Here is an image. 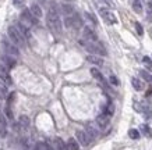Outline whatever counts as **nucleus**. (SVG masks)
<instances>
[{
  "instance_id": "37",
  "label": "nucleus",
  "mask_w": 152,
  "mask_h": 150,
  "mask_svg": "<svg viewBox=\"0 0 152 150\" xmlns=\"http://www.w3.org/2000/svg\"><path fill=\"white\" fill-rule=\"evenodd\" d=\"M148 9H149V13H152V0H148Z\"/></svg>"
},
{
  "instance_id": "19",
  "label": "nucleus",
  "mask_w": 152,
  "mask_h": 150,
  "mask_svg": "<svg viewBox=\"0 0 152 150\" xmlns=\"http://www.w3.org/2000/svg\"><path fill=\"white\" fill-rule=\"evenodd\" d=\"M29 10H31V13H32L37 18H41L42 14H43V13H42V9L39 7V4H37V3H34V4L31 6V9H29Z\"/></svg>"
},
{
  "instance_id": "9",
  "label": "nucleus",
  "mask_w": 152,
  "mask_h": 150,
  "mask_svg": "<svg viewBox=\"0 0 152 150\" xmlns=\"http://www.w3.org/2000/svg\"><path fill=\"white\" fill-rule=\"evenodd\" d=\"M10 67L9 65H6L1 60H0V78L1 79H4L7 83H11V78H10Z\"/></svg>"
},
{
  "instance_id": "26",
  "label": "nucleus",
  "mask_w": 152,
  "mask_h": 150,
  "mask_svg": "<svg viewBox=\"0 0 152 150\" xmlns=\"http://www.w3.org/2000/svg\"><path fill=\"white\" fill-rule=\"evenodd\" d=\"M140 75L142 77V79H145L147 82H152V75L145 70H140Z\"/></svg>"
},
{
  "instance_id": "14",
  "label": "nucleus",
  "mask_w": 152,
  "mask_h": 150,
  "mask_svg": "<svg viewBox=\"0 0 152 150\" xmlns=\"http://www.w3.org/2000/svg\"><path fill=\"white\" fill-rule=\"evenodd\" d=\"M85 132H87L88 135L91 136V139H95V138L98 136V133H99V132H98V129L95 128V125H94V124H91V122L87 124V127H85Z\"/></svg>"
},
{
  "instance_id": "36",
  "label": "nucleus",
  "mask_w": 152,
  "mask_h": 150,
  "mask_svg": "<svg viewBox=\"0 0 152 150\" xmlns=\"http://www.w3.org/2000/svg\"><path fill=\"white\" fill-rule=\"evenodd\" d=\"M85 17H87V18H89V20H91V21H92L94 24H96V20H95V17H94L92 14H89V13H85Z\"/></svg>"
},
{
  "instance_id": "8",
  "label": "nucleus",
  "mask_w": 152,
  "mask_h": 150,
  "mask_svg": "<svg viewBox=\"0 0 152 150\" xmlns=\"http://www.w3.org/2000/svg\"><path fill=\"white\" fill-rule=\"evenodd\" d=\"M75 138H77V141H78L80 145L84 146V147H85V146H88L89 143H91V141H92V139H91V136H89L85 131H77V132H75Z\"/></svg>"
},
{
  "instance_id": "3",
  "label": "nucleus",
  "mask_w": 152,
  "mask_h": 150,
  "mask_svg": "<svg viewBox=\"0 0 152 150\" xmlns=\"http://www.w3.org/2000/svg\"><path fill=\"white\" fill-rule=\"evenodd\" d=\"M81 45H84V47L88 50V51H91V53H94V54H99V56H106L107 53H106V49L105 46L102 45L99 41H94V42H85L81 39V42H80Z\"/></svg>"
},
{
  "instance_id": "28",
  "label": "nucleus",
  "mask_w": 152,
  "mask_h": 150,
  "mask_svg": "<svg viewBox=\"0 0 152 150\" xmlns=\"http://www.w3.org/2000/svg\"><path fill=\"white\" fill-rule=\"evenodd\" d=\"M103 113L107 114L109 117H112V115H113V113H115V107H113V104H112V103H109V104H107V106L105 107Z\"/></svg>"
},
{
  "instance_id": "31",
  "label": "nucleus",
  "mask_w": 152,
  "mask_h": 150,
  "mask_svg": "<svg viewBox=\"0 0 152 150\" xmlns=\"http://www.w3.org/2000/svg\"><path fill=\"white\" fill-rule=\"evenodd\" d=\"M109 82H110L112 85H113V86H119V79H117V78L115 77V75H110V77H109Z\"/></svg>"
},
{
  "instance_id": "20",
  "label": "nucleus",
  "mask_w": 152,
  "mask_h": 150,
  "mask_svg": "<svg viewBox=\"0 0 152 150\" xmlns=\"http://www.w3.org/2000/svg\"><path fill=\"white\" fill-rule=\"evenodd\" d=\"M17 28H18L20 31H21V33H23L25 38H31V33H29V28H28L25 24L18 22V24H17Z\"/></svg>"
},
{
  "instance_id": "21",
  "label": "nucleus",
  "mask_w": 152,
  "mask_h": 150,
  "mask_svg": "<svg viewBox=\"0 0 152 150\" xmlns=\"http://www.w3.org/2000/svg\"><path fill=\"white\" fill-rule=\"evenodd\" d=\"M28 125H29V118L27 115H21L18 120V127L21 129H25V128H28Z\"/></svg>"
},
{
  "instance_id": "29",
  "label": "nucleus",
  "mask_w": 152,
  "mask_h": 150,
  "mask_svg": "<svg viewBox=\"0 0 152 150\" xmlns=\"http://www.w3.org/2000/svg\"><path fill=\"white\" fill-rule=\"evenodd\" d=\"M142 63L145 64V67H147V68L149 70V71H152V60L149 59L148 56H145V57L142 59Z\"/></svg>"
},
{
  "instance_id": "34",
  "label": "nucleus",
  "mask_w": 152,
  "mask_h": 150,
  "mask_svg": "<svg viewBox=\"0 0 152 150\" xmlns=\"http://www.w3.org/2000/svg\"><path fill=\"white\" fill-rule=\"evenodd\" d=\"M145 97H147V100L152 104V88H149V89L147 91V95H145Z\"/></svg>"
},
{
  "instance_id": "23",
  "label": "nucleus",
  "mask_w": 152,
  "mask_h": 150,
  "mask_svg": "<svg viewBox=\"0 0 152 150\" xmlns=\"http://www.w3.org/2000/svg\"><path fill=\"white\" fill-rule=\"evenodd\" d=\"M133 10L137 14L142 13V3H141V0H134L133 1Z\"/></svg>"
},
{
  "instance_id": "13",
  "label": "nucleus",
  "mask_w": 152,
  "mask_h": 150,
  "mask_svg": "<svg viewBox=\"0 0 152 150\" xmlns=\"http://www.w3.org/2000/svg\"><path fill=\"white\" fill-rule=\"evenodd\" d=\"M87 61H88V63H91V64H95V65H98V67L103 65V59H102V57H99V56H96V54L87 56Z\"/></svg>"
},
{
  "instance_id": "18",
  "label": "nucleus",
  "mask_w": 152,
  "mask_h": 150,
  "mask_svg": "<svg viewBox=\"0 0 152 150\" xmlns=\"http://www.w3.org/2000/svg\"><path fill=\"white\" fill-rule=\"evenodd\" d=\"M91 75H92L96 81L101 82V83H105V78H103V75H102L101 71H99L98 68H94L92 67V68H91Z\"/></svg>"
},
{
  "instance_id": "22",
  "label": "nucleus",
  "mask_w": 152,
  "mask_h": 150,
  "mask_svg": "<svg viewBox=\"0 0 152 150\" xmlns=\"http://www.w3.org/2000/svg\"><path fill=\"white\" fill-rule=\"evenodd\" d=\"M32 150H53V149H52L50 145H48V143H45V142H38L37 145L34 146Z\"/></svg>"
},
{
  "instance_id": "4",
  "label": "nucleus",
  "mask_w": 152,
  "mask_h": 150,
  "mask_svg": "<svg viewBox=\"0 0 152 150\" xmlns=\"http://www.w3.org/2000/svg\"><path fill=\"white\" fill-rule=\"evenodd\" d=\"M66 27L67 28H73V29H80L83 27V20L80 17V14L74 13L71 15H67L66 17Z\"/></svg>"
},
{
  "instance_id": "38",
  "label": "nucleus",
  "mask_w": 152,
  "mask_h": 150,
  "mask_svg": "<svg viewBox=\"0 0 152 150\" xmlns=\"http://www.w3.org/2000/svg\"><path fill=\"white\" fill-rule=\"evenodd\" d=\"M149 35H151V38H152V28L149 29Z\"/></svg>"
},
{
  "instance_id": "30",
  "label": "nucleus",
  "mask_w": 152,
  "mask_h": 150,
  "mask_svg": "<svg viewBox=\"0 0 152 150\" xmlns=\"http://www.w3.org/2000/svg\"><path fill=\"white\" fill-rule=\"evenodd\" d=\"M129 136L131 139H138L140 138V131L138 129H130L129 131Z\"/></svg>"
},
{
  "instance_id": "35",
  "label": "nucleus",
  "mask_w": 152,
  "mask_h": 150,
  "mask_svg": "<svg viewBox=\"0 0 152 150\" xmlns=\"http://www.w3.org/2000/svg\"><path fill=\"white\" fill-rule=\"evenodd\" d=\"M13 4L17 7H21V6H24V0H13Z\"/></svg>"
},
{
  "instance_id": "5",
  "label": "nucleus",
  "mask_w": 152,
  "mask_h": 150,
  "mask_svg": "<svg viewBox=\"0 0 152 150\" xmlns=\"http://www.w3.org/2000/svg\"><path fill=\"white\" fill-rule=\"evenodd\" d=\"M21 22L25 24L28 28H31V27H34V25L38 22V18L34 15L32 13H31V10L24 9L23 11H21Z\"/></svg>"
},
{
  "instance_id": "27",
  "label": "nucleus",
  "mask_w": 152,
  "mask_h": 150,
  "mask_svg": "<svg viewBox=\"0 0 152 150\" xmlns=\"http://www.w3.org/2000/svg\"><path fill=\"white\" fill-rule=\"evenodd\" d=\"M7 96V86L3 82H0V99H6Z\"/></svg>"
},
{
  "instance_id": "1",
  "label": "nucleus",
  "mask_w": 152,
  "mask_h": 150,
  "mask_svg": "<svg viewBox=\"0 0 152 150\" xmlns=\"http://www.w3.org/2000/svg\"><path fill=\"white\" fill-rule=\"evenodd\" d=\"M46 24L48 27L50 28V31H53L55 33H60L61 32V20H60L59 11L55 6H50L46 14Z\"/></svg>"
},
{
  "instance_id": "33",
  "label": "nucleus",
  "mask_w": 152,
  "mask_h": 150,
  "mask_svg": "<svg viewBox=\"0 0 152 150\" xmlns=\"http://www.w3.org/2000/svg\"><path fill=\"white\" fill-rule=\"evenodd\" d=\"M135 29H137V33H138L140 36L141 35H144V29H142V25L140 22H135Z\"/></svg>"
},
{
  "instance_id": "12",
  "label": "nucleus",
  "mask_w": 152,
  "mask_h": 150,
  "mask_svg": "<svg viewBox=\"0 0 152 150\" xmlns=\"http://www.w3.org/2000/svg\"><path fill=\"white\" fill-rule=\"evenodd\" d=\"M109 122H110V117H109L107 114L102 113L96 117V124H98V127L99 128H106L107 125H109Z\"/></svg>"
},
{
  "instance_id": "15",
  "label": "nucleus",
  "mask_w": 152,
  "mask_h": 150,
  "mask_svg": "<svg viewBox=\"0 0 152 150\" xmlns=\"http://www.w3.org/2000/svg\"><path fill=\"white\" fill-rule=\"evenodd\" d=\"M0 60H1L6 65H9L10 68H13L14 65H15V59H14L11 54H7V53H6V54L1 56V59H0Z\"/></svg>"
},
{
  "instance_id": "25",
  "label": "nucleus",
  "mask_w": 152,
  "mask_h": 150,
  "mask_svg": "<svg viewBox=\"0 0 152 150\" xmlns=\"http://www.w3.org/2000/svg\"><path fill=\"white\" fill-rule=\"evenodd\" d=\"M55 147H56V150H67L66 145L63 143V141L60 138H56L55 139Z\"/></svg>"
},
{
  "instance_id": "2",
  "label": "nucleus",
  "mask_w": 152,
  "mask_h": 150,
  "mask_svg": "<svg viewBox=\"0 0 152 150\" xmlns=\"http://www.w3.org/2000/svg\"><path fill=\"white\" fill-rule=\"evenodd\" d=\"M7 35H9V39L13 42L17 47H24L25 46V36H24L21 31H20L17 27H9V31H7Z\"/></svg>"
},
{
  "instance_id": "32",
  "label": "nucleus",
  "mask_w": 152,
  "mask_h": 150,
  "mask_svg": "<svg viewBox=\"0 0 152 150\" xmlns=\"http://www.w3.org/2000/svg\"><path fill=\"white\" fill-rule=\"evenodd\" d=\"M4 113H6V117H7V118H9V120H13V113H11V109H10V106H9V104L6 106Z\"/></svg>"
},
{
  "instance_id": "24",
  "label": "nucleus",
  "mask_w": 152,
  "mask_h": 150,
  "mask_svg": "<svg viewBox=\"0 0 152 150\" xmlns=\"http://www.w3.org/2000/svg\"><path fill=\"white\" fill-rule=\"evenodd\" d=\"M140 129H141V132H142V133H144V135H145V136H148V138H152V129H151V128H149V127H148L147 124H142Z\"/></svg>"
},
{
  "instance_id": "11",
  "label": "nucleus",
  "mask_w": 152,
  "mask_h": 150,
  "mask_svg": "<svg viewBox=\"0 0 152 150\" xmlns=\"http://www.w3.org/2000/svg\"><path fill=\"white\" fill-rule=\"evenodd\" d=\"M135 110H137V111H140V113H142L145 118H151V117H152V109L149 107V106H147V104L137 103V104H135Z\"/></svg>"
},
{
  "instance_id": "6",
  "label": "nucleus",
  "mask_w": 152,
  "mask_h": 150,
  "mask_svg": "<svg viewBox=\"0 0 152 150\" xmlns=\"http://www.w3.org/2000/svg\"><path fill=\"white\" fill-rule=\"evenodd\" d=\"M99 14H101L102 20H103L106 24H110V25L117 24V17H116L115 13H113V11H110V10L101 9V10H99Z\"/></svg>"
},
{
  "instance_id": "10",
  "label": "nucleus",
  "mask_w": 152,
  "mask_h": 150,
  "mask_svg": "<svg viewBox=\"0 0 152 150\" xmlns=\"http://www.w3.org/2000/svg\"><path fill=\"white\" fill-rule=\"evenodd\" d=\"M83 41H85V42H94V41H98L96 33L94 32L92 28L84 27V31H83Z\"/></svg>"
},
{
  "instance_id": "7",
  "label": "nucleus",
  "mask_w": 152,
  "mask_h": 150,
  "mask_svg": "<svg viewBox=\"0 0 152 150\" xmlns=\"http://www.w3.org/2000/svg\"><path fill=\"white\" fill-rule=\"evenodd\" d=\"M1 45H3V49H4V51L7 53V54H11V56H18V54H20L18 47L14 45L11 41H9V39L3 38V41H1Z\"/></svg>"
},
{
  "instance_id": "16",
  "label": "nucleus",
  "mask_w": 152,
  "mask_h": 150,
  "mask_svg": "<svg viewBox=\"0 0 152 150\" xmlns=\"http://www.w3.org/2000/svg\"><path fill=\"white\" fill-rule=\"evenodd\" d=\"M66 147H67V150H80V143L77 139L70 138L67 141V143H66Z\"/></svg>"
},
{
  "instance_id": "17",
  "label": "nucleus",
  "mask_w": 152,
  "mask_h": 150,
  "mask_svg": "<svg viewBox=\"0 0 152 150\" xmlns=\"http://www.w3.org/2000/svg\"><path fill=\"white\" fill-rule=\"evenodd\" d=\"M131 85H133V88L135 89V91H144V88H145V85H144V82L141 81V79H138V78H133L131 79Z\"/></svg>"
}]
</instances>
